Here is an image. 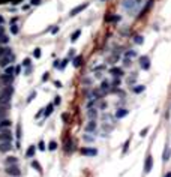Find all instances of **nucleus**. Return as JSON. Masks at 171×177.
Returning a JSON list of instances; mask_svg holds the SVG:
<instances>
[{
	"instance_id": "nucleus-32",
	"label": "nucleus",
	"mask_w": 171,
	"mask_h": 177,
	"mask_svg": "<svg viewBox=\"0 0 171 177\" xmlns=\"http://www.w3.org/2000/svg\"><path fill=\"white\" fill-rule=\"evenodd\" d=\"M143 42H144V39H143V38H141V36H135V44H143Z\"/></svg>"
},
{
	"instance_id": "nucleus-5",
	"label": "nucleus",
	"mask_w": 171,
	"mask_h": 177,
	"mask_svg": "<svg viewBox=\"0 0 171 177\" xmlns=\"http://www.w3.org/2000/svg\"><path fill=\"white\" fill-rule=\"evenodd\" d=\"M140 66H141L144 71H147V69L150 68V59H149L147 56H143V57H140Z\"/></svg>"
},
{
	"instance_id": "nucleus-44",
	"label": "nucleus",
	"mask_w": 171,
	"mask_h": 177,
	"mask_svg": "<svg viewBox=\"0 0 171 177\" xmlns=\"http://www.w3.org/2000/svg\"><path fill=\"white\" fill-rule=\"evenodd\" d=\"M165 177H171V173H168V174H167V176H165Z\"/></svg>"
},
{
	"instance_id": "nucleus-8",
	"label": "nucleus",
	"mask_w": 171,
	"mask_h": 177,
	"mask_svg": "<svg viewBox=\"0 0 171 177\" xmlns=\"http://www.w3.org/2000/svg\"><path fill=\"white\" fill-rule=\"evenodd\" d=\"M87 6H89V3H84V5H80V6H77V8H74L72 11H71V17H75V15L80 14L81 11H84Z\"/></svg>"
},
{
	"instance_id": "nucleus-28",
	"label": "nucleus",
	"mask_w": 171,
	"mask_h": 177,
	"mask_svg": "<svg viewBox=\"0 0 171 177\" xmlns=\"http://www.w3.org/2000/svg\"><path fill=\"white\" fill-rule=\"evenodd\" d=\"M144 86H135V87H134V92H135V93H141V92H144Z\"/></svg>"
},
{
	"instance_id": "nucleus-38",
	"label": "nucleus",
	"mask_w": 171,
	"mask_h": 177,
	"mask_svg": "<svg viewBox=\"0 0 171 177\" xmlns=\"http://www.w3.org/2000/svg\"><path fill=\"white\" fill-rule=\"evenodd\" d=\"M38 147H39L41 150H45V144H44V141H41V143H39V146H38Z\"/></svg>"
},
{
	"instance_id": "nucleus-13",
	"label": "nucleus",
	"mask_w": 171,
	"mask_h": 177,
	"mask_svg": "<svg viewBox=\"0 0 171 177\" xmlns=\"http://www.w3.org/2000/svg\"><path fill=\"white\" fill-rule=\"evenodd\" d=\"M98 153L96 149H81V155H86V156H95Z\"/></svg>"
},
{
	"instance_id": "nucleus-31",
	"label": "nucleus",
	"mask_w": 171,
	"mask_h": 177,
	"mask_svg": "<svg viewBox=\"0 0 171 177\" xmlns=\"http://www.w3.org/2000/svg\"><path fill=\"white\" fill-rule=\"evenodd\" d=\"M33 57H36V59L41 57V50H39V48H36V50L33 51Z\"/></svg>"
},
{
	"instance_id": "nucleus-43",
	"label": "nucleus",
	"mask_w": 171,
	"mask_h": 177,
	"mask_svg": "<svg viewBox=\"0 0 171 177\" xmlns=\"http://www.w3.org/2000/svg\"><path fill=\"white\" fill-rule=\"evenodd\" d=\"M48 75H50V74H44V77H42V80L45 81V80H48Z\"/></svg>"
},
{
	"instance_id": "nucleus-37",
	"label": "nucleus",
	"mask_w": 171,
	"mask_h": 177,
	"mask_svg": "<svg viewBox=\"0 0 171 177\" xmlns=\"http://www.w3.org/2000/svg\"><path fill=\"white\" fill-rule=\"evenodd\" d=\"M33 98H36V92H33V93H32V95L29 96V99H27V102H30V101H32Z\"/></svg>"
},
{
	"instance_id": "nucleus-30",
	"label": "nucleus",
	"mask_w": 171,
	"mask_h": 177,
	"mask_svg": "<svg viewBox=\"0 0 171 177\" xmlns=\"http://www.w3.org/2000/svg\"><path fill=\"white\" fill-rule=\"evenodd\" d=\"M30 65H32V60H30V59H24V62H23V66H24V68H29Z\"/></svg>"
},
{
	"instance_id": "nucleus-41",
	"label": "nucleus",
	"mask_w": 171,
	"mask_h": 177,
	"mask_svg": "<svg viewBox=\"0 0 171 177\" xmlns=\"http://www.w3.org/2000/svg\"><path fill=\"white\" fill-rule=\"evenodd\" d=\"M32 5H41V0H32Z\"/></svg>"
},
{
	"instance_id": "nucleus-18",
	"label": "nucleus",
	"mask_w": 171,
	"mask_h": 177,
	"mask_svg": "<svg viewBox=\"0 0 171 177\" xmlns=\"http://www.w3.org/2000/svg\"><path fill=\"white\" fill-rule=\"evenodd\" d=\"M53 108H54V105H53V104H50V105L44 110V116H45V117H48V116L53 113Z\"/></svg>"
},
{
	"instance_id": "nucleus-10",
	"label": "nucleus",
	"mask_w": 171,
	"mask_h": 177,
	"mask_svg": "<svg viewBox=\"0 0 171 177\" xmlns=\"http://www.w3.org/2000/svg\"><path fill=\"white\" fill-rule=\"evenodd\" d=\"M12 80H14V77H12V75H6V74L0 77V81H2V83H3V84H9V86L12 84Z\"/></svg>"
},
{
	"instance_id": "nucleus-42",
	"label": "nucleus",
	"mask_w": 171,
	"mask_h": 177,
	"mask_svg": "<svg viewBox=\"0 0 171 177\" xmlns=\"http://www.w3.org/2000/svg\"><path fill=\"white\" fill-rule=\"evenodd\" d=\"M3 35H5V27L0 26V36H3Z\"/></svg>"
},
{
	"instance_id": "nucleus-19",
	"label": "nucleus",
	"mask_w": 171,
	"mask_h": 177,
	"mask_svg": "<svg viewBox=\"0 0 171 177\" xmlns=\"http://www.w3.org/2000/svg\"><path fill=\"white\" fill-rule=\"evenodd\" d=\"M5 74H6V75H12V77H14V74H15V68H14L12 65L8 66V68L5 69Z\"/></svg>"
},
{
	"instance_id": "nucleus-39",
	"label": "nucleus",
	"mask_w": 171,
	"mask_h": 177,
	"mask_svg": "<svg viewBox=\"0 0 171 177\" xmlns=\"http://www.w3.org/2000/svg\"><path fill=\"white\" fill-rule=\"evenodd\" d=\"M128 146H129V140L125 143V149H123V153H126V152H128Z\"/></svg>"
},
{
	"instance_id": "nucleus-1",
	"label": "nucleus",
	"mask_w": 171,
	"mask_h": 177,
	"mask_svg": "<svg viewBox=\"0 0 171 177\" xmlns=\"http://www.w3.org/2000/svg\"><path fill=\"white\" fill-rule=\"evenodd\" d=\"M12 93H14V87H11V86L2 88V90H0V105H5V107L9 105Z\"/></svg>"
},
{
	"instance_id": "nucleus-14",
	"label": "nucleus",
	"mask_w": 171,
	"mask_h": 177,
	"mask_svg": "<svg viewBox=\"0 0 171 177\" xmlns=\"http://www.w3.org/2000/svg\"><path fill=\"white\" fill-rule=\"evenodd\" d=\"M8 54H11V50H9L8 47H2L0 45V59L5 57V56H8Z\"/></svg>"
},
{
	"instance_id": "nucleus-25",
	"label": "nucleus",
	"mask_w": 171,
	"mask_h": 177,
	"mask_svg": "<svg viewBox=\"0 0 171 177\" xmlns=\"http://www.w3.org/2000/svg\"><path fill=\"white\" fill-rule=\"evenodd\" d=\"M11 126V120H2L0 122V129L2 128H9Z\"/></svg>"
},
{
	"instance_id": "nucleus-4",
	"label": "nucleus",
	"mask_w": 171,
	"mask_h": 177,
	"mask_svg": "<svg viewBox=\"0 0 171 177\" xmlns=\"http://www.w3.org/2000/svg\"><path fill=\"white\" fill-rule=\"evenodd\" d=\"M11 141H12V134L9 131L0 132V143H11Z\"/></svg>"
},
{
	"instance_id": "nucleus-3",
	"label": "nucleus",
	"mask_w": 171,
	"mask_h": 177,
	"mask_svg": "<svg viewBox=\"0 0 171 177\" xmlns=\"http://www.w3.org/2000/svg\"><path fill=\"white\" fill-rule=\"evenodd\" d=\"M140 6V0H123V8L126 9H137Z\"/></svg>"
},
{
	"instance_id": "nucleus-36",
	"label": "nucleus",
	"mask_w": 171,
	"mask_h": 177,
	"mask_svg": "<svg viewBox=\"0 0 171 177\" xmlns=\"http://www.w3.org/2000/svg\"><path fill=\"white\" fill-rule=\"evenodd\" d=\"M149 132V128H146V129H143V131H141V132H140V135H141V137H146V134Z\"/></svg>"
},
{
	"instance_id": "nucleus-34",
	"label": "nucleus",
	"mask_w": 171,
	"mask_h": 177,
	"mask_svg": "<svg viewBox=\"0 0 171 177\" xmlns=\"http://www.w3.org/2000/svg\"><path fill=\"white\" fill-rule=\"evenodd\" d=\"M80 65H81V59H80V57H77V59H75V60H74V66H80Z\"/></svg>"
},
{
	"instance_id": "nucleus-40",
	"label": "nucleus",
	"mask_w": 171,
	"mask_h": 177,
	"mask_svg": "<svg viewBox=\"0 0 171 177\" xmlns=\"http://www.w3.org/2000/svg\"><path fill=\"white\" fill-rule=\"evenodd\" d=\"M114 86H120V78H116V80H114Z\"/></svg>"
},
{
	"instance_id": "nucleus-27",
	"label": "nucleus",
	"mask_w": 171,
	"mask_h": 177,
	"mask_svg": "<svg viewBox=\"0 0 171 177\" xmlns=\"http://www.w3.org/2000/svg\"><path fill=\"white\" fill-rule=\"evenodd\" d=\"M129 57H131V59H132V57H137V51H134V50L128 51V53H126V59H129Z\"/></svg>"
},
{
	"instance_id": "nucleus-16",
	"label": "nucleus",
	"mask_w": 171,
	"mask_h": 177,
	"mask_svg": "<svg viewBox=\"0 0 171 177\" xmlns=\"http://www.w3.org/2000/svg\"><path fill=\"white\" fill-rule=\"evenodd\" d=\"M87 116H89V119H90V120H95V119H96V116H98V111L93 110V108H90V110H89V113H87Z\"/></svg>"
},
{
	"instance_id": "nucleus-2",
	"label": "nucleus",
	"mask_w": 171,
	"mask_h": 177,
	"mask_svg": "<svg viewBox=\"0 0 171 177\" xmlns=\"http://www.w3.org/2000/svg\"><path fill=\"white\" fill-rule=\"evenodd\" d=\"M14 60H15V57H14L12 54H8V56H5V57L0 59V66H2V68H8V66L12 65Z\"/></svg>"
},
{
	"instance_id": "nucleus-15",
	"label": "nucleus",
	"mask_w": 171,
	"mask_h": 177,
	"mask_svg": "<svg viewBox=\"0 0 171 177\" xmlns=\"http://www.w3.org/2000/svg\"><path fill=\"white\" fill-rule=\"evenodd\" d=\"M125 116H128V110H125V108L117 110V113H116V117H117V119H122V117H125Z\"/></svg>"
},
{
	"instance_id": "nucleus-29",
	"label": "nucleus",
	"mask_w": 171,
	"mask_h": 177,
	"mask_svg": "<svg viewBox=\"0 0 171 177\" xmlns=\"http://www.w3.org/2000/svg\"><path fill=\"white\" fill-rule=\"evenodd\" d=\"M48 149H50V150H56V149H57V143H56V141H51V143H50V144H48Z\"/></svg>"
},
{
	"instance_id": "nucleus-7",
	"label": "nucleus",
	"mask_w": 171,
	"mask_h": 177,
	"mask_svg": "<svg viewBox=\"0 0 171 177\" xmlns=\"http://www.w3.org/2000/svg\"><path fill=\"white\" fill-rule=\"evenodd\" d=\"M153 167V158L152 156H147V159H146V164H144V173H150V170Z\"/></svg>"
},
{
	"instance_id": "nucleus-17",
	"label": "nucleus",
	"mask_w": 171,
	"mask_h": 177,
	"mask_svg": "<svg viewBox=\"0 0 171 177\" xmlns=\"http://www.w3.org/2000/svg\"><path fill=\"white\" fill-rule=\"evenodd\" d=\"M5 162H6V165H8V167H11V165H15V164H17V158H14V156L6 158V161H5Z\"/></svg>"
},
{
	"instance_id": "nucleus-9",
	"label": "nucleus",
	"mask_w": 171,
	"mask_h": 177,
	"mask_svg": "<svg viewBox=\"0 0 171 177\" xmlns=\"http://www.w3.org/2000/svg\"><path fill=\"white\" fill-rule=\"evenodd\" d=\"M84 131L86 132H93V131H96V122H95V120H90L89 123L86 125Z\"/></svg>"
},
{
	"instance_id": "nucleus-33",
	"label": "nucleus",
	"mask_w": 171,
	"mask_h": 177,
	"mask_svg": "<svg viewBox=\"0 0 171 177\" xmlns=\"http://www.w3.org/2000/svg\"><path fill=\"white\" fill-rule=\"evenodd\" d=\"M11 32H12L14 35H17V33H18V27L15 26V24H12V26H11Z\"/></svg>"
},
{
	"instance_id": "nucleus-6",
	"label": "nucleus",
	"mask_w": 171,
	"mask_h": 177,
	"mask_svg": "<svg viewBox=\"0 0 171 177\" xmlns=\"http://www.w3.org/2000/svg\"><path fill=\"white\" fill-rule=\"evenodd\" d=\"M6 173H8L9 176H12V177H18L20 176V168H18L17 165H11V167L6 168Z\"/></svg>"
},
{
	"instance_id": "nucleus-20",
	"label": "nucleus",
	"mask_w": 171,
	"mask_h": 177,
	"mask_svg": "<svg viewBox=\"0 0 171 177\" xmlns=\"http://www.w3.org/2000/svg\"><path fill=\"white\" fill-rule=\"evenodd\" d=\"M170 156H171V149H168V147H167V149L164 150L162 159H164V161H168V159H170Z\"/></svg>"
},
{
	"instance_id": "nucleus-35",
	"label": "nucleus",
	"mask_w": 171,
	"mask_h": 177,
	"mask_svg": "<svg viewBox=\"0 0 171 177\" xmlns=\"http://www.w3.org/2000/svg\"><path fill=\"white\" fill-rule=\"evenodd\" d=\"M60 102H62V99H60L59 96H56L54 98V104H53V105H60Z\"/></svg>"
},
{
	"instance_id": "nucleus-26",
	"label": "nucleus",
	"mask_w": 171,
	"mask_h": 177,
	"mask_svg": "<svg viewBox=\"0 0 171 177\" xmlns=\"http://www.w3.org/2000/svg\"><path fill=\"white\" fill-rule=\"evenodd\" d=\"M80 35H81V30H77V32H74V35L71 36V41H77Z\"/></svg>"
},
{
	"instance_id": "nucleus-22",
	"label": "nucleus",
	"mask_w": 171,
	"mask_h": 177,
	"mask_svg": "<svg viewBox=\"0 0 171 177\" xmlns=\"http://www.w3.org/2000/svg\"><path fill=\"white\" fill-rule=\"evenodd\" d=\"M32 167H33V168H36L39 173H42V167L39 165V162H38V161H33V162H32Z\"/></svg>"
},
{
	"instance_id": "nucleus-11",
	"label": "nucleus",
	"mask_w": 171,
	"mask_h": 177,
	"mask_svg": "<svg viewBox=\"0 0 171 177\" xmlns=\"http://www.w3.org/2000/svg\"><path fill=\"white\" fill-rule=\"evenodd\" d=\"M110 74H111L113 77H116V78H120V77L123 75V71H122L120 68H111V69H110Z\"/></svg>"
},
{
	"instance_id": "nucleus-21",
	"label": "nucleus",
	"mask_w": 171,
	"mask_h": 177,
	"mask_svg": "<svg viewBox=\"0 0 171 177\" xmlns=\"http://www.w3.org/2000/svg\"><path fill=\"white\" fill-rule=\"evenodd\" d=\"M35 150H36V149H35V146H30V147H29V150L26 152V156H29V158H30V156H33Z\"/></svg>"
},
{
	"instance_id": "nucleus-24",
	"label": "nucleus",
	"mask_w": 171,
	"mask_h": 177,
	"mask_svg": "<svg viewBox=\"0 0 171 177\" xmlns=\"http://www.w3.org/2000/svg\"><path fill=\"white\" fill-rule=\"evenodd\" d=\"M110 86H111V84H110L108 81H102V84H101V88H102L104 92H107V90L110 88Z\"/></svg>"
},
{
	"instance_id": "nucleus-12",
	"label": "nucleus",
	"mask_w": 171,
	"mask_h": 177,
	"mask_svg": "<svg viewBox=\"0 0 171 177\" xmlns=\"http://www.w3.org/2000/svg\"><path fill=\"white\" fill-rule=\"evenodd\" d=\"M12 149V143H0V152L5 153V152H9Z\"/></svg>"
},
{
	"instance_id": "nucleus-23",
	"label": "nucleus",
	"mask_w": 171,
	"mask_h": 177,
	"mask_svg": "<svg viewBox=\"0 0 171 177\" xmlns=\"http://www.w3.org/2000/svg\"><path fill=\"white\" fill-rule=\"evenodd\" d=\"M9 42V38L6 35H3V36H0V45H6Z\"/></svg>"
}]
</instances>
